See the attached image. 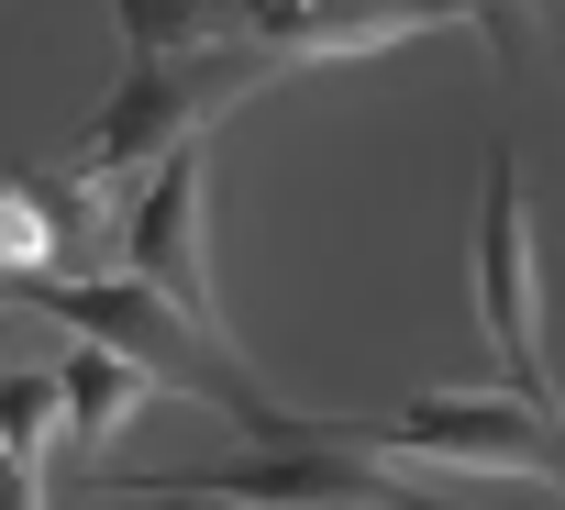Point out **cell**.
<instances>
[{"mask_svg": "<svg viewBox=\"0 0 565 510\" xmlns=\"http://www.w3.org/2000/svg\"><path fill=\"white\" fill-rule=\"evenodd\" d=\"M12 300H23V311H45V322H67V333L122 344L156 389H200L211 411H233V422H244V444H300V433H311L300 411H277V400H266V378L233 355V333H222V322L178 311V300H167L156 278H134V267H89V278H12Z\"/></svg>", "mask_w": 565, "mask_h": 510, "instance_id": "cell-1", "label": "cell"}, {"mask_svg": "<svg viewBox=\"0 0 565 510\" xmlns=\"http://www.w3.org/2000/svg\"><path fill=\"white\" fill-rule=\"evenodd\" d=\"M277 56L266 34H244V45H189V56H134L122 67V89L78 123V145H67V167H89V178H134V167H156L167 145H189V134H211L244 89H266Z\"/></svg>", "mask_w": 565, "mask_h": 510, "instance_id": "cell-2", "label": "cell"}, {"mask_svg": "<svg viewBox=\"0 0 565 510\" xmlns=\"http://www.w3.org/2000/svg\"><path fill=\"white\" fill-rule=\"evenodd\" d=\"M377 455H411V466H477V477H565V411L521 400V389H433L411 411H377V422H333Z\"/></svg>", "mask_w": 565, "mask_h": 510, "instance_id": "cell-3", "label": "cell"}, {"mask_svg": "<svg viewBox=\"0 0 565 510\" xmlns=\"http://www.w3.org/2000/svg\"><path fill=\"white\" fill-rule=\"evenodd\" d=\"M477 322H488L499 378L521 400L565 411L554 355H543V233H532V189H521V156L510 145L488 156V189H477Z\"/></svg>", "mask_w": 565, "mask_h": 510, "instance_id": "cell-4", "label": "cell"}, {"mask_svg": "<svg viewBox=\"0 0 565 510\" xmlns=\"http://www.w3.org/2000/svg\"><path fill=\"white\" fill-rule=\"evenodd\" d=\"M122 267L156 278L178 311L222 322V300H211V233H200V134L145 167V200L122 211Z\"/></svg>", "mask_w": 565, "mask_h": 510, "instance_id": "cell-5", "label": "cell"}, {"mask_svg": "<svg viewBox=\"0 0 565 510\" xmlns=\"http://www.w3.org/2000/svg\"><path fill=\"white\" fill-rule=\"evenodd\" d=\"M466 23V0H266V45L277 56H366V45H399V34H444Z\"/></svg>", "mask_w": 565, "mask_h": 510, "instance_id": "cell-6", "label": "cell"}, {"mask_svg": "<svg viewBox=\"0 0 565 510\" xmlns=\"http://www.w3.org/2000/svg\"><path fill=\"white\" fill-rule=\"evenodd\" d=\"M56 389H67V444L89 455V444H111L145 400H156V378L122 355V344H100V333H78L67 355H56Z\"/></svg>", "mask_w": 565, "mask_h": 510, "instance_id": "cell-7", "label": "cell"}, {"mask_svg": "<svg viewBox=\"0 0 565 510\" xmlns=\"http://www.w3.org/2000/svg\"><path fill=\"white\" fill-rule=\"evenodd\" d=\"M266 23V0H122L134 56H189V45H244Z\"/></svg>", "mask_w": 565, "mask_h": 510, "instance_id": "cell-8", "label": "cell"}, {"mask_svg": "<svg viewBox=\"0 0 565 510\" xmlns=\"http://www.w3.org/2000/svg\"><path fill=\"white\" fill-rule=\"evenodd\" d=\"M56 433H67V389H56V366H0V444H12V466H23L34 488H45Z\"/></svg>", "mask_w": 565, "mask_h": 510, "instance_id": "cell-9", "label": "cell"}, {"mask_svg": "<svg viewBox=\"0 0 565 510\" xmlns=\"http://www.w3.org/2000/svg\"><path fill=\"white\" fill-rule=\"evenodd\" d=\"M0 267H12V278H56V267H67L56 211H45V189H34V178L0 189Z\"/></svg>", "mask_w": 565, "mask_h": 510, "instance_id": "cell-10", "label": "cell"}, {"mask_svg": "<svg viewBox=\"0 0 565 510\" xmlns=\"http://www.w3.org/2000/svg\"><path fill=\"white\" fill-rule=\"evenodd\" d=\"M466 23L499 45V67H510V78H532V67H543V0H466Z\"/></svg>", "mask_w": 565, "mask_h": 510, "instance_id": "cell-11", "label": "cell"}, {"mask_svg": "<svg viewBox=\"0 0 565 510\" xmlns=\"http://www.w3.org/2000/svg\"><path fill=\"white\" fill-rule=\"evenodd\" d=\"M0 499H45V488H34V477L12 466V444H0Z\"/></svg>", "mask_w": 565, "mask_h": 510, "instance_id": "cell-12", "label": "cell"}]
</instances>
